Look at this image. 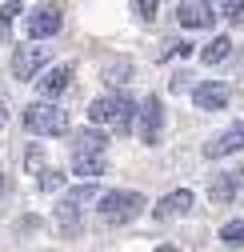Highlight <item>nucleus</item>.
<instances>
[{
  "label": "nucleus",
  "mask_w": 244,
  "mask_h": 252,
  "mask_svg": "<svg viewBox=\"0 0 244 252\" xmlns=\"http://www.w3.org/2000/svg\"><path fill=\"white\" fill-rule=\"evenodd\" d=\"M136 112H140V104L128 96V92H108V96H96L92 104H88V120H92V124H108L116 136L120 132H132Z\"/></svg>",
  "instance_id": "obj_1"
},
{
  "label": "nucleus",
  "mask_w": 244,
  "mask_h": 252,
  "mask_svg": "<svg viewBox=\"0 0 244 252\" xmlns=\"http://www.w3.org/2000/svg\"><path fill=\"white\" fill-rule=\"evenodd\" d=\"M144 192H136V188H108V192L96 200V216L104 228H124L132 224V220L144 212Z\"/></svg>",
  "instance_id": "obj_2"
},
{
  "label": "nucleus",
  "mask_w": 244,
  "mask_h": 252,
  "mask_svg": "<svg viewBox=\"0 0 244 252\" xmlns=\"http://www.w3.org/2000/svg\"><path fill=\"white\" fill-rule=\"evenodd\" d=\"M100 196H104V192H100L96 184H76V188H68V192L56 200V208H52L60 232H64V236H76V232L84 228V208L92 204V200H100Z\"/></svg>",
  "instance_id": "obj_3"
},
{
  "label": "nucleus",
  "mask_w": 244,
  "mask_h": 252,
  "mask_svg": "<svg viewBox=\"0 0 244 252\" xmlns=\"http://www.w3.org/2000/svg\"><path fill=\"white\" fill-rule=\"evenodd\" d=\"M68 112L60 104H48V100H32L24 108V128L32 136H64L68 132Z\"/></svg>",
  "instance_id": "obj_4"
},
{
  "label": "nucleus",
  "mask_w": 244,
  "mask_h": 252,
  "mask_svg": "<svg viewBox=\"0 0 244 252\" xmlns=\"http://www.w3.org/2000/svg\"><path fill=\"white\" fill-rule=\"evenodd\" d=\"M48 64H52V52H48V44H36V40H28V44H16V52H12V76L24 84V80H40L44 72H48Z\"/></svg>",
  "instance_id": "obj_5"
},
{
  "label": "nucleus",
  "mask_w": 244,
  "mask_h": 252,
  "mask_svg": "<svg viewBox=\"0 0 244 252\" xmlns=\"http://www.w3.org/2000/svg\"><path fill=\"white\" fill-rule=\"evenodd\" d=\"M136 136L152 148L164 140V100L160 92H148V96L140 100V112H136Z\"/></svg>",
  "instance_id": "obj_6"
},
{
  "label": "nucleus",
  "mask_w": 244,
  "mask_h": 252,
  "mask_svg": "<svg viewBox=\"0 0 244 252\" xmlns=\"http://www.w3.org/2000/svg\"><path fill=\"white\" fill-rule=\"evenodd\" d=\"M60 24H64V12H60L56 4H36V8H28V16H24V32L32 36L36 44H44L48 36L60 32Z\"/></svg>",
  "instance_id": "obj_7"
},
{
  "label": "nucleus",
  "mask_w": 244,
  "mask_h": 252,
  "mask_svg": "<svg viewBox=\"0 0 244 252\" xmlns=\"http://www.w3.org/2000/svg\"><path fill=\"white\" fill-rule=\"evenodd\" d=\"M68 152H72V160H108V132L84 128L68 140Z\"/></svg>",
  "instance_id": "obj_8"
},
{
  "label": "nucleus",
  "mask_w": 244,
  "mask_h": 252,
  "mask_svg": "<svg viewBox=\"0 0 244 252\" xmlns=\"http://www.w3.org/2000/svg\"><path fill=\"white\" fill-rule=\"evenodd\" d=\"M228 100H232V84H224V80H200L192 88V104L200 112H220V108H228Z\"/></svg>",
  "instance_id": "obj_9"
},
{
  "label": "nucleus",
  "mask_w": 244,
  "mask_h": 252,
  "mask_svg": "<svg viewBox=\"0 0 244 252\" xmlns=\"http://www.w3.org/2000/svg\"><path fill=\"white\" fill-rule=\"evenodd\" d=\"M232 152H244V120L228 124L224 132H216V136L204 144V156H208V160H224V156H232Z\"/></svg>",
  "instance_id": "obj_10"
},
{
  "label": "nucleus",
  "mask_w": 244,
  "mask_h": 252,
  "mask_svg": "<svg viewBox=\"0 0 244 252\" xmlns=\"http://www.w3.org/2000/svg\"><path fill=\"white\" fill-rule=\"evenodd\" d=\"M240 192H244V168L208 176V200H212V204H228V200H236Z\"/></svg>",
  "instance_id": "obj_11"
},
{
  "label": "nucleus",
  "mask_w": 244,
  "mask_h": 252,
  "mask_svg": "<svg viewBox=\"0 0 244 252\" xmlns=\"http://www.w3.org/2000/svg\"><path fill=\"white\" fill-rule=\"evenodd\" d=\"M192 204H196L192 188H172V192H164V196L156 200L152 216H156V220H176V216H188V212H192Z\"/></svg>",
  "instance_id": "obj_12"
},
{
  "label": "nucleus",
  "mask_w": 244,
  "mask_h": 252,
  "mask_svg": "<svg viewBox=\"0 0 244 252\" xmlns=\"http://www.w3.org/2000/svg\"><path fill=\"white\" fill-rule=\"evenodd\" d=\"M68 84H72V60H60V64H52V68L36 80V92H40V100H48V104H52V100H56Z\"/></svg>",
  "instance_id": "obj_13"
},
{
  "label": "nucleus",
  "mask_w": 244,
  "mask_h": 252,
  "mask_svg": "<svg viewBox=\"0 0 244 252\" xmlns=\"http://www.w3.org/2000/svg\"><path fill=\"white\" fill-rule=\"evenodd\" d=\"M216 16L220 12L212 4H200V0H192V4H176V24L180 28H212Z\"/></svg>",
  "instance_id": "obj_14"
},
{
  "label": "nucleus",
  "mask_w": 244,
  "mask_h": 252,
  "mask_svg": "<svg viewBox=\"0 0 244 252\" xmlns=\"http://www.w3.org/2000/svg\"><path fill=\"white\" fill-rule=\"evenodd\" d=\"M228 52H232V36H212L200 48V60L204 64H220V60H228Z\"/></svg>",
  "instance_id": "obj_15"
},
{
  "label": "nucleus",
  "mask_w": 244,
  "mask_h": 252,
  "mask_svg": "<svg viewBox=\"0 0 244 252\" xmlns=\"http://www.w3.org/2000/svg\"><path fill=\"white\" fill-rule=\"evenodd\" d=\"M128 80H132V64H128V60H112V64L104 68V84H112L116 92H124Z\"/></svg>",
  "instance_id": "obj_16"
},
{
  "label": "nucleus",
  "mask_w": 244,
  "mask_h": 252,
  "mask_svg": "<svg viewBox=\"0 0 244 252\" xmlns=\"http://www.w3.org/2000/svg\"><path fill=\"white\" fill-rule=\"evenodd\" d=\"M36 188H40L44 196H52V192H56V196H64V192H68V188H64V172H56V168H48V172L36 180Z\"/></svg>",
  "instance_id": "obj_17"
},
{
  "label": "nucleus",
  "mask_w": 244,
  "mask_h": 252,
  "mask_svg": "<svg viewBox=\"0 0 244 252\" xmlns=\"http://www.w3.org/2000/svg\"><path fill=\"white\" fill-rule=\"evenodd\" d=\"M24 172H32L36 180L48 172V168H44V148H40V144H28V148H24Z\"/></svg>",
  "instance_id": "obj_18"
},
{
  "label": "nucleus",
  "mask_w": 244,
  "mask_h": 252,
  "mask_svg": "<svg viewBox=\"0 0 244 252\" xmlns=\"http://www.w3.org/2000/svg\"><path fill=\"white\" fill-rule=\"evenodd\" d=\"M20 16V4H0V44H8V36H12V20Z\"/></svg>",
  "instance_id": "obj_19"
},
{
  "label": "nucleus",
  "mask_w": 244,
  "mask_h": 252,
  "mask_svg": "<svg viewBox=\"0 0 244 252\" xmlns=\"http://www.w3.org/2000/svg\"><path fill=\"white\" fill-rule=\"evenodd\" d=\"M220 240H224V244H232V248H240V244H244V216L228 220V224L220 228Z\"/></svg>",
  "instance_id": "obj_20"
},
{
  "label": "nucleus",
  "mask_w": 244,
  "mask_h": 252,
  "mask_svg": "<svg viewBox=\"0 0 244 252\" xmlns=\"http://www.w3.org/2000/svg\"><path fill=\"white\" fill-rule=\"evenodd\" d=\"M132 12H136L140 20H156V4H152V0H136Z\"/></svg>",
  "instance_id": "obj_21"
},
{
  "label": "nucleus",
  "mask_w": 244,
  "mask_h": 252,
  "mask_svg": "<svg viewBox=\"0 0 244 252\" xmlns=\"http://www.w3.org/2000/svg\"><path fill=\"white\" fill-rule=\"evenodd\" d=\"M220 12H224L228 20H244V4H240V0H232V4H224Z\"/></svg>",
  "instance_id": "obj_22"
},
{
  "label": "nucleus",
  "mask_w": 244,
  "mask_h": 252,
  "mask_svg": "<svg viewBox=\"0 0 244 252\" xmlns=\"http://www.w3.org/2000/svg\"><path fill=\"white\" fill-rule=\"evenodd\" d=\"M188 84H192V76H188L184 68H180V72H172V88H176V92H180V88H188ZM192 88H196V84H192Z\"/></svg>",
  "instance_id": "obj_23"
},
{
  "label": "nucleus",
  "mask_w": 244,
  "mask_h": 252,
  "mask_svg": "<svg viewBox=\"0 0 244 252\" xmlns=\"http://www.w3.org/2000/svg\"><path fill=\"white\" fill-rule=\"evenodd\" d=\"M188 52H192V44H188V40H180V44H172V48H168V56H188Z\"/></svg>",
  "instance_id": "obj_24"
},
{
  "label": "nucleus",
  "mask_w": 244,
  "mask_h": 252,
  "mask_svg": "<svg viewBox=\"0 0 244 252\" xmlns=\"http://www.w3.org/2000/svg\"><path fill=\"white\" fill-rule=\"evenodd\" d=\"M4 128H8V104L0 100V132H4Z\"/></svg>",
  "instance_id": "obj_25"
},
{
  "label": "nucleus",
  "mask_w": 244,
  "mask_h": 252,
  "mask_svg": "<svg viewBox=\"0 0 244 252\" xmlns=\"http://www.w3.org/2000/svg\"><path fill=\"white\" fill-rule=\"evenodd\" d=\"M156 252H184L180 244H156Z\"/></svg>",
  "instance_id": "obj_26"
},
{
  "label": "nucleus",
  "mask_w": 244,
  "mask_h": 252,
  "mask_svg": "<svg viewBox=\"0 0 244 252\" xmlns=\"http://www.w3.org/2000/svg\"><path fill=\"white\" fill-rule=\"evenodd\" d=\"M4 188H8V180H4V176H0V196H4Z\"/></svg>",
  "instance_id": "obj_27"
}]
</instances>
